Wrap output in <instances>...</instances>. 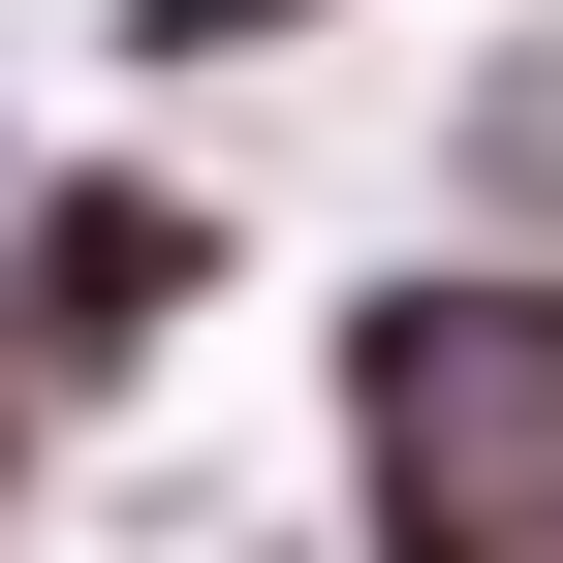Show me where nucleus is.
I'll return each instance as SVG.
<instances>
[{"label": "nucleus", "instance_id": "2", "mask_svg": "<svg viewBox=\"0 0 563 563\" xmlns=\"http://www.w3.org/2000/svg\"><path fill=\"white\" fill-rule=\"evenodd\" d=\"M220 313H251V220H220L188 157H32V188H0V344H32L63 439H95V407H157Z\"/></svg>", "mask_w": 563, "mask_h": 563}, {"label": "nucleus", "instance_id": "1", "mask_svg": "<svg viewBox=\"0 0 563 563\" xmlns=\"http://www.w3.org/2000/svg\"><path fill=\"white\" fill-rule=\"evenodd\" d=\"M313 407H344V532L376 563H563V251L439 220L407 282H344Z\"/></svg>", "mask_w": 563, "mask_h": 563}, {"label": "nucleus", "instance_id": "3", "mask_svg": "<svg viewBox=\"0 0 563 563\" xmlns=\"http://www.w3.org/2000/svg\"><path fill=\"white\" fill-rule=\"evenodd\" d=\"M32 501H63V407H32V344H0V563H32Z\"/></svg>", "mask_w": 563, "mask_h": 563}]
</instances>
